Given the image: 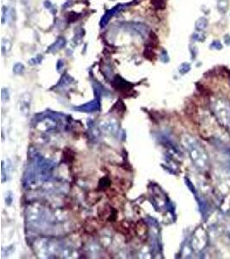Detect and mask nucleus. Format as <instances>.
<instances>
[{"mask_svg": "<svg viewBox=\"0 0 230 259\" xmlns=\"http://www.w3.org/2000/svg\"><path fill=\"white\" fill-rule=\"evenodd\" d=\"M10 43L8 40H5L3 39V42H2V51L5 52V50H10Z\"/></svg>", "mask_w": 230, "mask_h": 259, "instance_id": "nucleus-9", "label": "nucleus"}, {"mask_svg": "<svg viewBox=\"0 0 230 259\" xmlns=\"http://www.w3.org/2000/svg\"><path fill=\"white\" fill-rule=\"evenodd\" d=\"M66 45V40L63 38V37H60L56 40V42L53 43V45H51L49 47V49L48 51L49 52H56L58 50L61 49L62 48L65 47Z\"/></svg>", "mask_w": 230, "mask_h": 259, "instance_id": "nucleus-5", "label": "nucleus"}, {"mask_svg": "<svg viewBox=\"0 0 230 259\" xmlns=\"http://www.w3.org/2000/svg\"><path fill=\"white\" fill-rule=\"evenodd\" d=\"M212 110L221 125H228L230 122V105L223 99H216L212 103Z\"/></svg>", "mask_w": 230, "mask_h": 259, "instance_id": "nucleus-2", "label": "nucleus"}, {"mask_svg": "<svg viewBox=\"0 0 230 259\" xmlns=\"http://www.w3.org/2000/svg\"><path fill=\"white\" fill-rule=\"evenodd\" d=\"M208 27V19L204 17H202L200 18H198L195 24V28L197 30H203Z\"/></svg>", "mask_w": 230, "mask_h": 259, "instance_id": "nucleus-6", "label": "nucleus"}, {"mask_svg": "<svg viewBox=\"0 0 230 259\" xmlns=\"http://www.w3.org/2000/svg\"><path fill=\"white\" fill-rule=\"evenodd\" d=\"M223 41H224V43L227 44V45H230V36L229 35H225L224 36V37H223Z\"/></svg>", "mask_w": 230, "mask_h": 259, "instance_id": "nucleus-12", "label": "nucleus"}, {"mask_svg": "<svg viewBox=\"0 0 230 259\" xmlns=\"http://www.w3.org/2000/svg\"><path fill=\"white\" fill-rule=\"evenodd\" d=\"M208 243V234L207 231L203 227H198L195 231L194 235L192 237V247L194 250L200 251L204 249Z\"/></svg>", "mask_w": 230, "mask_h": 259, "instance_id": "nucleus-3", "label": "nucleus"}, {"mask_svg": "<svg viewBox=\"0 0 230 259\" xmlns=\"http://www.w3.org/2000/svg\"><path fill=\"white\" fill-rule=\"evenodd\" d=\"M24 65L23 64H21V63H17V64H16L14 67V72L16 73H22L23 71H24Z\"/></svg>", "mask_w": 230, "mask_h": 259, "instance_id": "nucleus-11", "label": "nucleus"}, {"mask_svg": "<svg viewBox=\"0 0 230 259\" xmlns=\"http://www.w3.org/2000/svg\"><path fill=\"white\" fill-rule=\"evenodd\" d=\"M181 143L188 151L194 165L200 170H206L210 165V158L206 150L195 137L190 134H184L181 137Z\"/></svg>", "mask_w": 230, "mask_h": 259, "instance_id": "nucleus-1", "label": "nucleus"}, {"mask_svg": "<svg viewBox=\"0 0 230 259\" xmlns=\"http://www.w3.org/2000/svg\"><path fill=\"white\" fill-rule=\"evenodd\" d=\"M210 47L215 48V49H217V50H221L222 48V44L221 43L220 41H214L213 43H211Z\"/></svg>", "mask_w": 230, "mask_h": 259, "instance_id": "nucleus-10", "label": "nucleus"}, {"mask_svg": "<svg viewBox=\"0 0 230 259\" xmlns=\"http://www.w3.org/2000/svg\"><path fill=\"white\" fill-rule=\"evenodd\" d=\"M228 6H229L228 0H217V7L221 12L225 13L228 10Z\"/></svg>", "mask_w": 230, "mask_h": 259, "instance_id": "nucleus-7", "label": "nucleus"}, {"mask_svg": "<svg viewBox=\"0 0 230 259\" xmlns=\"http://www.w3.org/2000/svg\"><path fill=\"white\" fill-rule=\"evenodd\" d=\"M190 69H191L190 64H188V63H183V64L180 65V67H179V73H182V74H184V73L189 72Z\"/></svg>", "mask_w": 230, "mask_h": 259, "instance_id": "nucleus-8", "label": "nucleus"}, {"mask_svg": "<svg viewBox=\"0 0 230 259\" xmlns=\"http://www.w3.org/2000/svg\"><path fill=\"white\" fill-rule=\"evenodd\" d=\"M122 5H116L115 8H113L112 10L106 11V13L104 15V17H102V20H101V23H100L101 26H102V27L105 26L106 24H108V22L110 21V18H111V17H113L116 12H118V11L122 9Z\"/></svg>", "mask_w": 230, "mask_h": 259, "instance_id": "nucleus-4", "label": "nucleus"}]
</instances>
